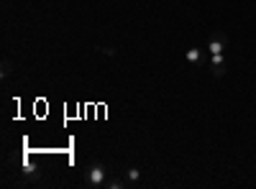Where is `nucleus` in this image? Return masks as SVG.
<instances>
[{"label": "nucleus", "instance_id": "20e7f679", "mask_svg": "<svg viewBox=\"0 0 256 189\" xmlns=\"http://www.w3.org/2000/svg\"><path fill=\"white\" fill-rule=\"evenodd\" d=\"M184 61H187V64H200V61H202V49L200 46H190L184 51Z\"/></svg>", "mask_w": 256, "mask_h": 189}, {"label": "nucleus", "instance_id": "f03ea898", "mask_svg": "<svg viewBox=\"0 0 256 189\" xmlns=\"http://www.w3.org/2000/svg\"><path fill=\"white\" fill-rule=\"evenodd\" d=\"M226 44H228V36L218 31V33H212V36L208 38L205 51H208V54H223V51H226Z\"/></svg>", "mask_w": 256, "mask_h": 189}, {"label": "nucleus", "instance_id": "f257e3e1", "mask_svg": "<svg viewBox=\"0 0 256 189\" xmlns=\"http://www.w3.org/2000/svg\"><path fill=\"white\" fill-rule=\"evenodd\" d=\"M108 169H105V164H90L88 169L82 172V179H84V184L88 187H92V189H102L105 187V182H108Z\"/></svg>", "mask_w": 256, "mask_h": 189}, {"label": "nucleus", "instance_id": "39448f33", "mask_svg": "<svg viewBox=\"0 0 256 189\" xmlns=\"http://www.w3.org/2000/svg\"><path fill=\"white\" fill-rule=\"evenodd\" d=\"M120 174H123V179H126L128 184H138V182H141V172H138V166H126V169H123Z\"/></svg>", "mask_w": 256, "mask_h": 189}, {"label": "nucleus", "instance_id": "7ed1b4c3", "mask_svg": "<svg viewBox=\"0 0 256 189\" xmlns=\"http://www.w3.org/2000/svg\"><path fill=\"white\" fill-rule=\"evenodd\" d=\"M210 72H212V77H223L228 72V64H226L223 54H210Z\"/></svg>", "mask_w": 256, "mask_h": 189}]
</instances>
